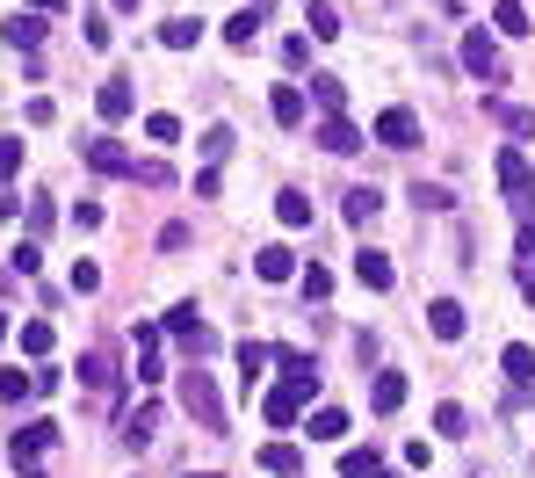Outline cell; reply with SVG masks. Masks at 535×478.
<instances>
[{"mask_svg":"<svg viewBox=\"0 0 535 478\" xmlns=\"http://www.w3.org/2000/svg\"><path fill=\"white\" fill-rule=\"evenodd\" d=\"M499 370H507V377L521 384V392H528V384H535V348H521V341H514L507 355H499Z\"/></svg>","mask_w":535,"mask_h":478,"instance_id":"28","label":"cell"},{"mask_svg":"<svg viewBox=\"0 0 535 478\" xmlns=\"http://www.w3.org/2000/svg\"><path fill=\"white\" fill-rule=\"evenodd\" d=\"M340 471H348V478H376V450H348V457H340Z\"/></svg>","mask_w":535,"mask_h":478,"instance_id":"41","label":"cell"},{"mask_svg":"<svg viewBox=\"0 0 535 478\" xmlns=\"http://www.w3.org/2000/svg\"><path fill=\"white\" fill-rule=\"evenodd\" d=\"M413 203H420V211H456V189H442V182H413Z\"/></svg>","mask_w":535,"mask_h":478,"instance_id":"31","label":"cell"},{"mask_svg":"<svg viewBox=\"0 0 535 478\" xmlns=\"http://www.w3.org/2000/svg\"><path fill=\"white\" fill-rule=\"evenodd\" d=\"M29 392H37V377H22V370H0V399H8V406H22Z\"/></svg>","mask_w":535,"mask_h":478,"instance_id":"34","label":"cell"},{"mask_svg":"<svg viewBox=\"0 0 535 478\" xmlns=\"http://www.w3.org/2000/svg\"><path fill=\"white\" fill-rule=\"evenodd\" d=\"M355 276H362V290H391V283H398V268H391V254L362 247V254H355Z\"/></svg>","mask_w":535,"mask_h":478,"instance_id":"13","label":"cell"},{"mask_svg":"<svg viewBox=\"0 0 535 478\" xmlns=\"http://www.w3.org/2000/svg\"><path fill=\"white\" fill-rule=\"evenodd\" d=\"M268 109H275V124H282V131H297V124H304V87H297V80H282L275 95H268Z\"/></svg>","mask_w":535,"mask_h":478,"instance_id":"14","label":"cell"},{"mask_svg":"<svg viewBox=\"0 0 535 478\" xmlns=\"http://www.w3.org/2000/svg\"><path fill=\"white\" fill-rule=\"evenodd\" d=\"M167 363H160V326H138V384H160Z\"/></svg>","mask_w":535,"mask_h":478,"instance_id":"15","label":"cell"},{"mask_svg":"<svg viewBox=\"0 0 535 478\" xmlns=\"http://www.w3.org/2000/svg\"><path fill=\"white\" fill-rule=\"evenodd\" d=\"M369 399H376V413H398V406H405V377H398V370H376V392H369Z\"/></svg>","mask_w":535,"mask_h":478,"instance_id":"27","label":"cell"},{"mask_svg":"<svg viewBox=\"0 0 535 478\" xmlns=\"http://www.w3.org/2000/svg\"><path fill=\"white\" fill-rule=\"evenodd\" d=\"M311 102H319L326 116H340V102H348V87H340V73H311Z\"/></svg>","mask_w":535,"mask_h":478,"instance_id":"25","label":"cell"},{"mask_svg":"<svg viewBox=\"0 0 535 478\" xmlns=\"http://www.w3.org/2000/svg\"><path fill=\"white\" fill-rule=\"evenodd\" d=\"M340 435H348V413H340V406H319V413H311V442H340Z\"/></svg>","mask_w":535,"mask_h":478,"instance_id":"29","label":"cell"},{"mask_svg":"<svg viewBox=\"0 0 535 478\" xmlns=\"http://www.w3.org/2000/svg\"><path fill=\"white\" fill-rule=\"evenodd\" d=\"M188 478H217V471H188Z\"/></svg>","mask_w":535,"mask_h":478,"instance_id":"48","label":"cell"},{"mask_svg":"<svg viewBox=\"0 0 535 478\" xmlns=\"http://www.w3.org/2000/svg\"><path fill=\"white\" fill-rule=\"evenodd\" d=\"M463 73L470 80H499V44L485 29H463Z\"/></svg>","mask_w":535,"mask_h":478,"instance_id":"5","label":"cell"},{"mask_svg":"<svg viewBox=\"0 0 535 478\" xmlns=\"http://www.w3.org/2000/svg\"><path fill=\"white\" fill-rule=\"evenodd\" d=\"M311 138H319V145H326V153H355V145H362V131L348 124V116H326V124H319V131H311Z\"/></svg>","mask_w":535,"mask_h":478,"instance_id":"17","label":"cell"},{"mask_svg":"<svg viewBox=\"0 0 535 478\" xmlns=\"http://www.w3.org/2000/svg\"><path fill=\"white\" fill-rule=\"evenodd\" d=\"M152 428H160V406H138L131 413V442H152Z\"/></svg>","mask_w":535,"mask_h":478,"instance_id":"43","label":"cell"},{"mask_svg":"<svg viewBox=\"0 0 535 478\" xmlns=\"http://www.w3.org/2000/svg\"><path fill=\"white\" fill-rule=\"evenodd\" d=\"M261 471H275V478H297V471H304L297 442H261Z\"/></svg>","mask_w":535,"mask_h":478,"instance_id":"19","label":"cell"},{"mask_svg":"<svg viewBox=\"0 0 535 478\" xmlns=\"http://www.w3.org/2000/svg\"><path fill=\"white\" fill-rule=\"evenodd\" d=\"M94 109H102V124H123V116L138 109V87H131V80H102V95H94Z\"/></svg>","mask_w":535,"mask_h":478,"instance_id":"10","label":"cell"},{"mask_svg":"<svg viewBox=\"0 0 535 478\" xmlns=\"http://www.w3.org/2000/svg\"><path fill=\"white\" fill-rule=\"evenodd\" d=\"M8 268H15V276H37V268H44V247H37V239H22V247L8 254Z\"/></svg>","mask_w":535,"mask_h":478,"instance_id":"35","label":"cell"},{"mask_svg":"<svg viewBox=\"0 0 535 478\" xmlns=\"http://www.w3.org/2000/svg\"><path fill=\"white\" fill-rule=\"evenodd\" d=\"M116 8H138V0H116Z\"/></svg>","mask_w":535,"mask_h":478,"instance_id":"50","label":"cell"},{"mask_svg":"<svg viewBox=\"0 0 535 478\" xmlns=\"http://www.w3.org/2000/svg\"><path fill=\"white\" fill-rule=\"evenodd\" d=\"M376 478H398V471H376Z\"/></svg>","mask_w":535,"mask_h":478,"instance_id":"51","label":"cell"},{"mask_svg":"<svg viewBox=\"0 0 535 478\" xmlns=\"http://www.w3.org/2000/svg\"><path fill=\"white\" fill-rule=\"evenodd\" d=\"M492 174H499V189H507V203H514V211H521V218H535V174H528V160L514 153V145L492 160Z\"/></svg>","mask_w":535,"mask_h":478,"instance_id":"3","label":"cell"},{"mask_svg":"<svg viewBox=\"0 0 535 478\" xmlns=\"http://www.w3.org/2000/svg\"><path fill=\"white\" fill-rule=\"evenodd\" d=\"M434 428L456 442V435H470V413H463V406H434Z\"/></svg>","mask_w":535,"mask_h":478,"instance_id":"39","label":"cell"},{"mask_svg":"<svg viewBox=\"0 0 535 478\" xmlns=\"http://www.w3.org/2000/svg\"><path fill=\"white\" fill-rule=\"evenodd\" d=\"M73 290L94 297V290H102V268H94V261H73Z\"/></svg>","mask_w":535,"mask_h":478,"instance_id":"42","label":"cell"},{"mask_svg":"<svg viewBox=\"0 0 535 478\" xmlns=\"http://www.w3.org/2000/svg\"><path fill=\"white\" fill-rule=\"evenodd\" d=\"M297 290L311 297V305H319V297H333V268H319V261H311V268H297Z\"/></svg>","mask_w":535,"mask_h":478,"instance_id":"30","label":"cell"},{"mask_svg":"<svg viewBox=\"0 0 535 478\" xmlns=\"http://www.w3.org/2000/svg\"><path fill=\"white\" fill-rule=\"evenodd\" d=\"M80 384H87V392H116V363H109L102 348H94V355H80Z\"/></svg>","mask_w":535,"mask_h":478,"instance_id":"20","label":"cell"},{"mask_svg":"<svg viewBox=\"0 0 535 478\" xmlns=\"http://www.w3.org/2000/svg\"><path fill=\"white\" fill-rule=\"evenodd\" d=\"M376 145L413 153V145H420V116H413V109H384V116H376Z\"/></svg>","mask_w":535,"mask_h":478,"instance_id":"4","label":"cell"},{"mask_svg":"<svg viewBox=\"0 0 535 478\" xmlns=\"http://www.w3.org/2000/svg\"><path fill=\"white\" fill-rule=\"evenodd\" d=\"M311 37H319V44H333V37H340V15L326 8V0H311Z\"/></svg>","mask_w":535,"mask_h":478,"instance_id":"33","label":"cell"},{"mask_svg":"<svg viewBox=\"0 0 535 478\" xmlns=\"http://www.w3.org/2000/svg\"><path fill=\"white\" fill-rule=\"evenodd\" d=\"M181 406H188V421H196L203 435H225V399H217L210 370H196V363L181 370Z\"/></svg>","mask_w":535,"mask_h":478,"instance_id":"1","label":"cell"},{"mask_svg":"<svg viewBox=\"0 0 535 478\" xmlns=\"http://www.w3.org/2000/svg\"><path fill=\"white\" fill-rule=\"evenodd\" d=\"M8 334H15V319H8V312H0V348H8Z\"/></svg>","mask_w":535,"mask_h":478,"instance_id":"47","label":"cell"},{"mask_svg":"<svg viewBox=\"0 0 535 478\" xmlns=\"http://www.w3.org/2000/svg\"><path fill=\"white\" fill-rule=\"evenodd\" d=\"M167 334L188 341V355H203V348H210V326L196 319V305H174V312H167Z\"/></svg>","mask_w":535,"mask_h":478,"instance_id":"12","label":"cell"},{"mask_svg":"<svg viewBox=\"0 0 535 478\" xmlns=\"http://www.w3.org/2000/svg\"><path fill=\"white\" fill-rule=\"evenodd\" d=\"M196 37H203V22H188V15L160 22V44H167V51H196Z\"/></svg>","mask_w":535,"mask_h":478,"instance_id":"26","label":"cell"},{"mask_svg":"<svg viewBox=\"0 0 535 478\" xmlns=\"http://www.w3.org/2000/svg\"><path fill=\"white\" fill-rule=\"evenodd\" d=\"M376 211H384V196H376V189H348V225H369Z\"/></svg>","mask_w":535,"mask_h":478,"instance_id":"32","label":"cell"},{"mask_svg":"<svg viewBox=\"0 0 535 478\" xmlns=\"http://www.w3.org/2000/svg\"><path fill=\"white\" fill-rule=\"evenodd\" d=\"M261 15H268L261 0H254V8H239V15H225V44H239V51H246V44H254V29H261Z\"/></svg>","mask_w":535,"mask_h":478,"instance_id":"22","label":"cell"},{"mask_svg":"<svg viewBox=\"0 0 535 478\" xmlns=\"http://www.w3.org/2000/svg\"><path fill=\"white\" fill-rule=\"evenodd\" d=\"M275 218L290 225V232H304V225H311V196H304V189H282V196H275Z\"/></svg>","mask_w":535,"mask_h":478,"instance_id":"23","label":"cell"},{"mask_svg":"<svg viewBox=\"0 0 535 478\" xmlns=\"http://www.w3.org/2000/svg\"><path fill=\"white\" fill-rule=\"evenodd\" d=\"M145 138H152V145H174V138H181V124H174L167 109H152V116H145Z\"/></svg>","mask_w":535,"mask_h":478,"instance_id":"36","label":"cell"},{"mask_svg":"<svg viewBox=\"0 0 535 478\" xmlns=\"http://www.w3.org/2000/svg\"><path fill=\"white\" fill-rule=\"evenodd\" d=\"M51 442H58V421H22L15 442H8V464L22 478H44V450H51Z\"/></svg>","mask_w":535,"mask_h":478,"instance_id":"2","label":"cell"},{"mask_svg":"<svg viewBox=\"0 0 535 478\" xmlns=\"http://www.w3.org/2000/svg\"><path fill=\"white\" fill-rule=\"evenodd\" d=\"M80 160H87L94 174H131V182H138V160L123 153L116 138H87V145H80Z\"/></svg>","mask_w":535,"mask_h":478,"instance_id":"6","label":"cell"},{"mask_svg":"<svg viewBox=\"0 0 535 478\" xmlns=\"http://www.w3.org/2000/svg\"><path fill=\"white\" fill-rule=\"evenodd\" d=\"M254 276H261V283H290V276H297V254L282 247V239H268V247L254 254Z\"/></svg>","mask_w":535,"mask_h":478,"instance_id":"11","label":"cell"},{"mask_svg":"<svg viewBox=\"0 0 535 478\" xmlns=\"http://www.w3.org/2000/svg\"><path fill=\"white\" fill-rule=\"evenodd\" d=\"M268 363H275V348L268 341H239V377H246V392L268 377Z\"/></svg>","mask_w":535,"mask_h":478,"instance_id":"18","label":"cell"},{"mask_svg":"<svg viewBox=\"0 0 535 478\" xmlns=\"http://www.w3.org/2000/svg\"><path fill=\"white\" fill-rule=\"evenodd\" d=\"M275 370H282V384H290V392H319V363H311V355H297V348H275Z\"/></svg>","mask_w":535,"mask_h":478,"instance_id":"7","label":"cell"},{"mask_svg":"<svg viewBox=\"0 0 535 478\" xmlns=\"http://www.w3.org/2000/svg\"><path fill=\"white\" fill-rule=\"evenodd\" d=\"M22 355H51V319H29L22 326Z\"/></svg>","mask_w":535,"mask_h":478,"instance_id":"38","label":"cell"},{"mask_svg":"<svg viewBox=\"0 0 535 478\" xmlns=\"http://www.w3.org/2000/svg\"><path fill=\"white\" fill-rule=\"evenodd\" d=\"M29 8H37V15H58V8H66V0H29Z\"/></svg>","mask_w":535,"mask_h":478,"instance_id":"46","label":"cell"},{"mask_svg":"<svg viewBox=\"0 0 535 478\" xmlns=\"http://www.w3.org/2000/svg\"><path fill=\"white\" fill-rule=\"evenodd\" d=\"M485 116H492L499 131H514V138H535V109L507 102V95H485Z\"/></svg>","mask_w":535,"mask_h":478,"instance_id":"9","label":"cell"},{"mask_svg":"<svg viewBox=\"0 0 535 478\" xmlns=\"http://www.w3.org/2000/svg\"><path fill=\"white\" fill-rule=\"evenodd\" d=\"M225 153H232V124H210V131H203V160L217 167V160H225Z\"/></svg>","mask_w":535,"mask_h":478,"instance_id":"37","label":"cell"},{"mask_svg":"<svg viewBox=\"0 0 535 478\" xmlns=\"http://www.w3.org/2000/svg\"><path fill=\"white\" fill-rule=\"evenodd\" d=\"M138 182H145V189H167V182H174V167H167V160H145V167H138Z\"/></svg>","mask_w":535,"mask_h":478,"instance_id":"44","label":"cell"},{"mask_svg":"<svg viewBox=\"0 0 535 478\" xmlns=\"http://www.w3.org/2000/svg\"><path fill=\"white\" fill-rule=\"evenodd\" d=\"M22 174V138H0V182H15Z\"/></svg>","mask_w":535,"mask_h":478,"instance_id":"40","label":"cell"},{"mask_svg":"<svg viewBox=\"0 0 535 478\" xmlns=\"http://www.w3.org/2000/svg\"><path fill=\"white\" fill-rule=\"evenodd\" d=\"M492 29H499V37H528V8H521V0H499V8H492Z\"/></svg>","mask_w":535,"mask_h":478,"instance_id":"24","label":"cell"},{"mask_svg":"<svg viewBox=\"0 0 535 478\" xmlns=\"http://www.w3.org/2000/svg\"><path fill=\"white\" fill-rule=\"evenodd\" d=\"M0 37H8L15 51H37L44 44V22L37 15H8V22H0Z\"/></svg>","mask_w":535,"mask_h":478,"instance_id":"21","label":"cell"},{"mask_svg":"<svg viewBox=\"0 0 535 478\" xmlns=\"http://www.w3.org/2000/svg\"><path fill=\"white\" fill-rule=\"evenodd\" d=\"M261 421H268V428H297V421H304V392H290V384H275V392L261 399Z\"/></svg>","mask_w":535,"mask_h":478,"instance_id":"8","label":"cell"},{"mask_svg":"<svg viewBox=\"0 0 535 478\" xmlns=\"http://www.w3.org/2000/svg\"><path fill=\"white\" fill-rule=\"evenodd\" d=\"M427 326H434V341H463V305H456V297H434Z\"/></svg>","mask_w":535,"mask_h":478,"instance_id":"16","label":"cell"},{"mask_svg":"<svg viewBox=\"0 0 535 478\" xmlns=\"http://www.w3.org/2000/svg\"><path fill=\"white\" fill-rule=\"evenodd\" d=\"M528 305H535V276H528Z\"/></svg>","mask_w":535,"mask_h":478,"instance_id":"49","label":"cell"},{"mask_svg":"<svg viewBox=\"0 0 535 478\" xmlns=\"http://www.w3.org/2000/svg\"><path fill=\"white\" fill-rule=\"evenodd\" d=\"M514 247H521V261L535 268V218H521V239H514Z\"/></svg>","mask_w":535,"mask_h":478,"instance_id":"45","label":"cell"}]
</instances>
